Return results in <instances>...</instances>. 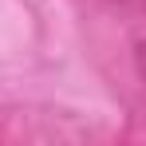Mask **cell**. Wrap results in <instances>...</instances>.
Listing matches in <instances>:
<instances>
[]
</instances>
